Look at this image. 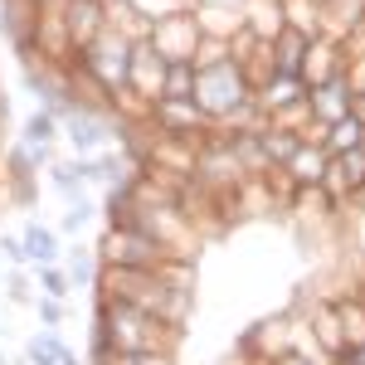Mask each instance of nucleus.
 Returning a JSON list of instances; mask_svg holds the SVG:
<instances>
[{
	"mask_svg": "<svg viewBox=\"0 0 365 365\" xmlns=\"http://www.w3.org/2000/svg\"><path fill=\"white\" fill-rule=\"evenodd\" d=\"M103 336H108V346H117V356H127V351H166L170 356V346L180 341V327L127 307V302H108L103 307Z\"/></svg>",
	"mask_w": 365,
	"mask_h": 365,
	"instance_id": "obj_1",
	"label": "nucleus"
},
{
	"mask_svg": "<svg viewBox=\"0 0 365 365\" xmlns=\"http://www.w3.org/2000/svg\"><path fill=\"white\" fill-rule=\"evenodd\" d=\"M244 103H253V88H249L244 68H239L234 58L215 63V68H200V78H195V108L210 117V122H229Z\"/></svg>",
	"mask_w": 365,
	"mask_h": 365,
	"instance_id": "obj_2",
	"label": "nucleus"
},
{
	"mask_svg": "<svg viewBox=\"0 0 365 365\" xmlns=\"http://www.w3.org/2000/svg\"><path fill=\"white\" fill-rule=\"evenodd\" d=\"M127 68H132V39L122 34V29H103L93 44L83 49V73L93 83L103 88V93H127Z\"/></svg>",
	"mask_w": 365,
	"mask_h": 365,
	"instance_id": "obj_3",
	"label": "nucleus"
},
{
	"mask_svg": "<svg viewBox=\"0 0 365 365\" xmlns=\"http://www.w3.org/2000/svg\"><path fill=\"white\" fill-rule=\"evenodd\" d=\"M103 253H108V268H166V263H175L170 249H161L156 239H146L132 225H117L103 239Z\"/></svg>",
	"mask_w": 365,
	"mask_h": 365,
	"instance_id": "obj_4",
	"label": "nucleus"
},
{
	"mask_svg": "<svg viewBox=\"0 0 365 365\" xmlns=\"http://www.w3.org/2000/svg\"><path fill=\"white\" fill-rule=\"evenodd\" d=\"M151 49L166 58V63H190L200 49V25H195V10H175L166 20L151 25Z\"/></svg>",
	"mask_w": 365,
	"mask_h": 365,
	"instance_id": "obj_5",
	"label": "nucleus"
},
{
	"mask_svg": "<svg viewBox=\"0 0 365 365\" xmlns=\"http://www.w3.org/2000/svg\"><path fill=\"white\" fill-rule=\"evenodd\" d=\"M166 58L151 49V39H137L132 44V68H127V93H137L146 108H156L166 98Z\"/></svg>",
	"mask_w": 365,
	"mask_h": 365,
	"instance_id": "obj_6",
	"label": "nucleus"
},
{
	"mask_svg": "<svg viewBox=\"0 0 365 365\" xmlns=\"http://www.w3.org/2000/svg\"><path fill=\"white\" fill-rule=\"evenodd\" d=\"M63 29H68L73 54H83L88 44L108 29V5L103 0H63Z\"/></svg>",
	"mask_w": 365,
	"mask_h": 365,
	"instance_id": "obj_7",
	"label": "nucleus"
},
{
	"mask_svg": "<svg viewBox=\"0 0 365 365\" xmlns=\"http://www.w3.org/2000/svg\"><path fill=\"white\" fill-rule=\"evenodd\" d=\"M322 190H327V200H331V205H341L346 195L365 190V151H361V146H356V151H341V156H331V161H327Z\"/></svg>",
	"mask_w": 365,
	"mask_h": 365,
	"instance_id": "obj_8",
	"label": "nucleus"
},
{
	"mask_svg": "<svg viewBox=\"0 0 365 365\" xmlns=\"http://www.w3.org/2000/svg\"><path fill=\"white\" fill-rule=\"evenodd\" d=\"M341 68H346V54H341V44H336V39H322V34H317V39L307 44V54H302V68H297V78H302V83H307V93H312V88H322L327 78H336Z\"/></svg>",
	"mask_w": 365,
	"mask_h": 365,
	"instance_id": "obj_9",
	"label": "nucleus"
},
{
	"mask_svg": "<svg viewBox=\"0 0 365 365\" xmlns=\"http://www.w3.org/2000/svg\"><path fill=\"white\" fill-rule=\"evenodd\" d=\"M307 103H312V122H322V127H336L341 117H351V83H346V68H341L336 78H327L322 88H312Z\"/></svg>",
	"mask_w": 365,
	"mask_h": 365,
	"instance_id": "obj_10",
	"label": "nucleus"
},
{
	"mask_svg": "<svg viewBox=\"0 0 365 365\" xmlns=\"http://www.w3.org/2000/svg\"><path fill=\"white\" fill-rule=\"evenodd\" d=\"M297 103H307V83L297 78V73H273L263 88H253V108L258 113H287V108H297Z\"/></svg>",
	"mask_w": 365,
	"mask_h": 365,
	"instance_id": "obj_11",
	"label": "nucleus"
},
{
	"mask_svg": "<svg viewBox=\"0 0 365 365\" xmlns=\"http://www.w3.org/2000/svg\"><path fill=\"white\" fill-rule=\"evenodd\" d=\"M151 122H156V132H166V137H185L195 141V132L210 122V117L200 113L195 103H175V98H161L156 108H151Z\"/></svg>",
	"mask_w": 365,
	"mask_h": 365,
	"instance_id": "obj_12",
	"label": "nucleus"
},
{
	"mask_svg": "<svg viewBox=\"0 0 365 365\" xmlns=\"http://www.w3.org/2000/svg\"><path fill=\"white\" fill-rule=\"evenodd\" d=\"M312 341L322 346V356H327V361H336L341 351H346V331H341L336 302H317V307H312Z\"/></svg>",
	"mask_w": 365,
	"mask_h": 365,
	"instance_id": "obj_13",
	"label": "nucleus"
},
{
	"mask_svg": "<svg viewBox=\"0 0 365 365\" xmlns=\"http://www.w3.org/2000/svg\"><path fill=\"white\" fill-rule=\"evenodd\" d=\"M327 161H331V156H327V146H322V141H312V146L302 141V146H297V156H292L287 166H278V170H287V180H292V185H322Z\"/></svg>",
	"mask_w": 365,
	"mask_h": 365,
	"instance_id": "obj_14",
	"label": "nucleus"
},
{
	"mask_svg": "<svg viewBox=\"0 0 365 365\" xmlns=\"http://www.w3.org/2000/svg\"><path fill=\"white\" fill-rule=\"evenodd\" d=\"M244 29H249L253 39H263V44H273L282 29V0H249L244 5Z\"/></svg>",
	"mask_w": 365,
	"mask_h": 365,
	"instance_id": "obj_15",
	"label": "nucleus"
},
{
	"mask_svg": "<svg viewBox=\"0 0 365 365\" xmlns=\"http://www.w3.org/2000/svg\"><path fill=\"white\" fill-rule=\"evenodd\" d=\"M307 34H297V29H282L278 39H273V73H297L302 68V54H307Z\"/></svg>",
	"mask_w": 365,
	"mask_h": 365,
	"instance_id": "obj_16",
	"label": "nucleus"
},
{
	"mask_svg": "<svg viewBox=\"0 0 365 365\" xmlns=\"http://www.w3.org/2000/svg\"><path fill=\"white\" fill-rule=\"evenodd\" d=\"M282 25L317 39L322 34V0H282Z\"/></svg>",
	"mask_w": 365,
	"mask_h": 365,
	"instance_id": "obj_17",
	"label": "nucleus"
},
{
	"mask_svg": "<svg viewBox=\"0 0 365 365\" xmlns=\"http://www.w3.org/2000/svg\"><path fill=\"white\" fill-rule=\"evenodd\" d=\"M258 146H263V156H268V166H287L292 156H297V132H282V127H263L258 132Z\"/></svg>",
	"mask_w": 365,
	"mask_h": 365,
	"instance_id": "obj_18",
	"label": "nucleus"
},
{
	"mask_svg": "<svg viewBox=\"0 0 365 365\" xmlns=\"http://www.w3.org/2000/svg\"><path fill=\"white\" fill-rule=\"evenodd\" d=\"M361 122L356 117H341L336 127H327V137H322V146H327V156H341V151H356L361 146Z\"/></svg>",
	"mask_w": 365,
	"mask_h": 365,
	"instance_id": "obj_19",
	"label": "nucleus"
},
{
	"mask_svg": "<svg viewBox=\"0 0 365 365\" xmlns=\"http://www.w3.org/2000/svg\"><path fill=\"white\" fill-rule=\"evenodd\" d=\"M195 63H170L166 68V98L175 103H195Z\"/></svg>",
	"mask_w": 365,
	"mask_h": 365,
	"instance_id": "obj_20",
	"label": "nucleus"
},
{
	"mask_svg": "<svg viewBox=\"0 0 365 365\" xmlns=\"http://www.w3.org/2000/svg\"><path fill=\"white\" fill-rule=\"evenodd\" d=\"M336 312H341L346 346H365V307H361V302H336Z\"/></svg>",
	"mask_w": 365,
	"mask_h": 365,
	"instance_id": "obj_21",
	"label": "nucleus"
},
{
	"mask_svg": "<svg viewBox=\"0 0 365 365\" xmlns=\"http://www.w3.org/2000/svg\"><path fill=\"white\" fill-rule=\"evenodd\" d=\"M127 10H132V15H141L146 25H156V20L175 15V10H185V0H127Z\"/></svg>",
	"mask_w": 365,
	"mask_h": 365,
	"instance_id": "obj_22",
	"label": "nucleus"
},
{
	"mask_svg": "<svg viewBox=\"0 0 365 365\" xmlns=\"http://www.w3.org/2000/svg\"><path fill=\"white\" fill-rule=\"evenodd\" d=\"M225 58H234V54H229V39H205V34H200V49H195V58H190V63H195V73H200V68L225 63Z\"/></svg>",
	"mask_w": 365,
	"mask_h": 365,
	"instance_id": "obj_23",
	"label": "nucleus"
},
{
	"mask_svg": "<svg viewBox=\"0 0 365 365\" xmlns=\"http://www.w3.org/2000/svg\"><path fill=\"white\" fill-rule=\"evenodd\" d=\"M346 83H351V93H365V49L346 58Z\"/></svg>",
	"mask_w": 365,
	"mask_h": 365,
	"instance_id": "obj_24",
	"label": "nucleus"
},
{
	"mask_svg": "<svg viewBox=\"0 0 365 365\" xmlns=\"http://www.w3.org/2000/svg\"><path fill=\"white\" fill-rule=\"evenodd\" d=\"M117 365H170L166 351H127V356H117Z\"/></svg>",
	"mask_w": 365,
	"mask_h": 365,
	"instance_id": "obj_25",
	"label": "nucleus"
},
{
	"mask_svg": "<svg viewBox=\"0 0 365 365\" xmlns=\"http://www.w3.org/2000/svg\"><path fill=\"white\" fill-rule=\"evenodd\" d=\"M29 249L39 253V258H49V253H54V249H49V234H44V229H34V234H29Z\"/></svg>",
	"mask_w": 365,
	"mask_h": 365,
	"instance_id": "obj_26",
	"label": "nucleus"
},
{
	"mask_svg": "<svg viewBox=\"0 0 365 365\" xmlns=\"http://www.w3.org/2000/svg\"><path fill=\"white\" fill-rule=\"evenodd\" d=\"M351 117L365 127V93H351Z\"/></svg>",
	"mask_w": 365,
	"mask_h": 365,
	"instance_id": "obj_27",
	"label": "nucleus"
},
{
	"mask_svg": "<svg viewBox=\"0 0 365 365\" xmlns=\"http://www.w3.org/2000/svg\"><path fill=\"white\" fill-rule=\"evenodd\" d=\"M195 5H215V10H244L249 0H195Z\"/></svg>",
	"mask_w": 365,
	"mask_h": 365,
	"instance_id": "obj_28",
	"label": "nucleus"
},
{
	"mask_svg": "<svg viewBox=\"0 0 365 365\" xmlns=\"http://www.w3.org/2000/svg\"><path fill=\"white\" fill-rule=\"evenodd\" d=\"M39 5H44V10H58V5H63V0H39Z\"/></svg>",
	"mask_w": 365,
	"mask_h": 365,
	"instance_id": "obj_29",
	"label": "nucleus"
},
{
	"mask_svg": "<svg viewBox=\"0 0 365 365\" xmlns=\"http://www.w3.org/2000/svg\"><path fill=\"white\" fill-rule=\"evenodd\" d=\"M103 5H108V0H103Z\"/></svg>",
	"mask_w": 365,
	"mask_h": 365,
	"instance_id": "obj_30",
	"label": "nucleus"
}]
</instances>
